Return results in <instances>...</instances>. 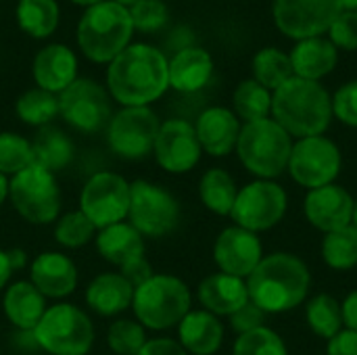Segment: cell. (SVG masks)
Wrapping results in <instances>:
<instances>
[{
  "label": "cell",
  "instance_id": "1",
  "mask_svg": "<svg viewBox=\"0 0 357 355\" xmlns=\"http://www.w3.org/2000/svg\"><path fill=\"white\" fill-rule=\"evenodd\" d=\"M167 61L157 46L130 44L107 65V92L121 107H149L169 88Z\"/></svg>",
  "mask_w": 357,
  "mask_h": 355
},
{
  "label": "cell",
  "instance_id": "2",
  "mask_svg": "<svg viewBox=\"0 0 357 355\" xmlns=\"http://www.w3.org/2000/svg\"><path fill=\"white\" fill-rule=\"evenodd\" d=\"M245 282L249 299L259 310L266 314H287L307 301L312 274L301 257L276 251L264 255Z\"/></svg>",
  "mask_w": 357,
  "mask_h": 355
},
{
  "label": "cell",
  "instance_id": "3",
  "mask_svg": "<svg viewBox=\"0 0 357 355\" xmlns=\"http://www.w3.org/2000/svg\"><path fill=\"white\" fill-rule=\"evenodd\" d=\"M295 140L322 136L333 121V96L320 82L293 75L272 92V115Z\"/></svg>",
  "mask_w": 357,
  "mask_h": 355
},
{
  "label": "cell",
  "instance_id": "4",
  "mask_svg": "<svg viewBox=\"0 0 357 355\" xmlns=\"http://www.w3.org/2000/svg\"><path fill=\"white\" fill-rule=\"evenodd\" d=\"M134 23L130 10L113 0L88 6L75 29L77 46L84 56L98 65H109L132 44Z\"/></svg>",
  "mask_w": 357,
  "mask_h": 355
},
{
  "label": "cell",
  "instance_id": "5",
  "mask_svg": "<svg viewBox=\"0 0 357 355\" xmlns=\"http://www.w3.org/2000/svg\"><path fill=\"white\" fill-rule=\"evenodd\" d=\"M293 138L272 117L243 123L236 155L243 167L257 180H274L287 172Z\"/></svg>",
  "mask_w": 357,
  "mask_h": 355
},
{
  "label": "cell",
  "instance_id": "6",
  "mask_svg": "<svg viewBox=\"0 0 357 355\" xmlns=\"http://www.w3.org/2000/svg\"><path fill=\"white\" fill-rule=\"evenodd\" d=\"M190 291L184 280L172 274H153L144 285L134 289V316L151 331L178 326L190 312Z\"/></svg>",
  "mask_w": 357,
  "mask_h": 355
},
{
  "label": "cell",
  "instance_id": "7",
  "mask_svg": "<svg viewBox=\"0 0 357 355\" xmlns=\"http://www.w3.org/2000/svg\"><path fill=\"white\" fill-rule=\"evenodd\" d=\"M31 337L50 355H88L94 343V326L79 308L56 303L44 312Z\"/></svg>",
  "mask_w": 357,
  "mask_h": 355
},
{
  "label": "cell",
  "instance_id": "8",
  "mask_svg": "<svg viewBox=\"0 0 357 355\" xmlns=\"http://www.w3.org/2000/svg\"><path fill=\"white\" fill-rule=\"evenodd\" d=\"M8 199L29 224H50L61 213V188L52 172L31 163L8 180Z\"/></svg>",
  "mask_w": 357,
  "mask_h": 355
},
{
  "label": "cell",
  "instance_id": "9",
  "mask_svg": "<svg viewBox=\"0 0 357 355\" xmlns=\"http://www.w3.org/2000/svg\"><path fill=\"white\" fill-rule=\"evenodd\" d=\"M289 209L287 190L274 180H253L238 188L230 218L234 226L261 234L282 222Z\"/></svg>",
  "mask_w": 357,
  "mask_h": 355
},
{
  "label": "cell",
  "instance_id": "10",
  "mask_svg": "<svg viewBox=\"0 0 357 355\" xmlns=\"http://www.w3.org/2000/svg\"><path fill=\"white\" fill-rule=\"evenodd\" d=\"M130 224L151 239L169 234L180 222L178 199L161 184L149 180H136L130 184Z\"/></svg>",
  "mask_w": 357,
  "mask_h": 355
},
{
  "label": "cell",
  "instance_id": "11",
  "mask_svg": "<svg viewBox=\"0 0 357 355\" xmlns=\"http://www.w3.org/2000/svg\"><path fill=\"white\" fill-rule=\"evenodd\" d=\"M343 167V155L335 140L328 136H310L293 142L291 159L287 172L291 178L307 188H320L326 184H335Z\"/></svg>",
  "mask_w": 357,
  "mask_h": 355
},
{
  "label": "cell",
  "instance_id": "12",
  "mask_svg": "<svg viewBox=\"0 0 357 355\" xmlns=\"http://www.w3.org/2000/svg\"><path fill=\"white\" fill-rule=\"evenodd\" d=\"M159 128L161 121L151 107H121L107 126L109 149L128 161L144 159L155 149Z\"/></svg>",
  "mask_w": 357,
  "mask_h": 355
},
{
  "label": "cell",
  "instance_id": "13",
  "mask_svg": "<svg viewBox=\"0 0 357 355\" xmlns=\"http://www.w3.org/2000/svg\"><path fill=\"white\" fill-rule=\"evenodd\" d=\"M59 115L75 130L94 134L109 126L111 94L90 77H77L59 94Z\"/></svg>",
  "mask_w": 357,
  "mask_h": 355
},
{
  "label": "cell",
  "instance_id": "14",
  "mask_svg": "<svg viewBox=\"0 0 357 355\" xmlns=\"http://www.w3.org/2000/svg\"><path fill=\"white\" fill-rule=\"evenodd\" d=\"M79 211L98 230L128 220L130 182L115 172H98L90 176L79 195Z\"/></svg>",
  "mask_w": 357,
  "mask_h": 355
},
{
  "label": "cell",
  "instance_id": "15",
  "mask_svg": "<svg viewBox=\"0 0 357 355\" xmlns=\"http://www.w3.org/2000/svg\"><path fill=\"white\" fill-rule=\"evenodd\" d=\"M341 10V0H274L276 27L297 42L324 36Z\"/></svg>",
  "mask_w": 357,
  "mask_h": 355
},
{
  "label": "cell",
  "instance_id": "16",
  "mask_svg": "<svg viewBox=\"0 0 357 355\" xmlns=\"http://www.w3.org/2000/svg\"><path fill=\"white\" fill-rule=\"evenodd\" d=\"M155 159L169 174H186L201 161L203 149L199 144L195 126L186 119H167L161 123L155 140Z\"/></svg>",
  "mask_w": 357,
  "mask_h": 355
},
{
  "label": "cell",
  "instance_id": "17",
  "mask_svg": "<svg viewBox=\"0 0 357 355\" xmlns=\"http://www.w3.org/2000/svg\"><path fill=\"white\" fill-rule=\"evenodd\" d=\"M213 259L220 272L247 280L264 259L261 239L241 226H228L215 239Z\"/></svg>",
  "mask_w": 357,
  "mask_h": 355
},
{
  "label": "cell",
  "instance_id": "18",
  "mask_svg": "<svg viewBox=\"0 0 357 355\" xmlns=\"http://www.w3.org/2000/svg\"><path fill=\"white\" fill-rule=\"evenodd\" d=\"M356 199L341 184H326L314 190H307L303 199L305 220L320 232L328 234L354 224Z\"/></svg>",
  "mask_w": 357,
  "mask_h": 355
},
{
  "label": "cell",
  "instance_id": "19",
  "mask_svg": "<svg viewBox=\"0 0 357 355\" xmlns=\"http://www.w3.org/2000/svg\"><path fill=\"white\" fill-rule=\"evenodd\" d=\"M241 128L243 121L226 107H209L195 121L199 144L211 157H226L236 151Z\"/></svg>",
  "mask_w": 357,
  "mask_h": 355
},
{
  "label": "cell",
  "instance_id": "20",
  "mask_svg": "<svg viewBox=\"0 0 357 355\" xmlns=\"http://www.w3.org/2000/svg\"><path fill=\"white\" fill-rule=\"evenodd\" d=\"M31 73L38 88L59 96L77 80V56L65 44H46L36 52Z\"/></svg>",
  "mask_w": 357,
  "mask_h": 355
},
{
  "label": "cell",
  "instance_id": "21",
  "mask_svg": "<svg viewBox=\"0 0 357 355\" xmlns=\"http://www.w3.org/2000/svg\"><path fill=\"white\" fill-rule=\"evenodd\" d=\"M29 282L50 299H63L77 287V268L65 253L44 251L29 268Z\"/></svg>",
  "mask_w": 357,
  "mask_h": 355
},
{
  "label": "cell",
  "instance_id": "22",
  "mask_svg": "<svg viewBox=\"0 0 357 355\" xmlns=\"http://www.w3.org/2000/svg\"><path fill=\"white\" fill-rule=\"evenodd\" d=\"M167 71L169 88L182 94H192L209 84L213 75V59L201 46H184L167 61Z\"/></svg>",
  "mask_w": 357,
  "mask_h": 355
},
{
  "label": "cell",
  "instance_id": "23",
  "mask_svg": "<svg viewBox=\"0 0 357 355\" xmlns=\"http://www.w3.org/2000/svg\"><path fill=\"white\" fill-rule=\"evenodd\" d=\"M197 297L205 312L218 318L222 316L230 318L236 310H241L249 301V291L243 278L215 272L199 285Z\"/></svg>",
  "mask_w": 357,
  "mask_h": 355
},
{
  "label": "cell",
  "instance_id": "24",
  "mask_svg": "<svg viewBox=\"0 0 357 355\" xmlns=\"http://www.w3.org/2000/svg\"><path fill=\"white\" fill-rule=\"evenodd\" d=\"M178 343L188 355H215L224 343V324L205 310H190L178 324Z\"/></svg>",
  "mask_w": 357,
  "mask_h": 355
},
{
  "label": "cell",
  "instance_id": "25",
  "mask_svg": "<svg viewBox=\"0 0 357 355\" xmlns=\"http://www.w3.org/2000/svg\"><path fill=\"white\" fill-rule=\"evenodd\" d=\"M289 56L293 65V75L320 82L324 75H328L337 67L339 48L328 38L316 36V38L299 40L289 52Z\"/></svg>",
  "mask_w": 357,
  "mask_h": 355
},
{
  "label": "cell",
  "instance_id": "26",
  "mask_svg": "<svg viewBox=\"0 0 357 355\" xmlns=\"http://www.w3.org/2000/svg\"><path fill=\"white\" fill-rule=\"evenodd\" d=\"M4 314L8 322L19 328L21 333H33L38 322L42 320L46 308V297L29 282V280H19L13 282L2 299Z\"/></svg>",
  "mask_w": 357,
  "mask_h": 355
},
{
  "label": "cell",
  "instance_id": "27",
  "mask_svg": "<svg viewBox=\"0 0 357 355\" xmlns=\"http://www.w3.org/2000/svg\"><path fill=\"white\" fill-rule=\"evenodd\" d=\"M134 287L117 272L96 276L86 289V303L98 316H117L132 305Z\"/></svg>",
  "mask_w": 357,
  "mask_h": 355
},
{
  "label": "cell",
  "instance_id": "28",
  "mask_svg": "<svg viewBox=\"0 0 357 355\" xmlns=\"http://www.w3.org/2000/svg\"><path fill=\"white\" fill-rule=\"evenodd\" d=\"M94 241L100 257L119 268L144 255V236L130 222H119L100 228Z\"/></svg>",
  "mask_w": 357,
  "mask_h": 355
},
{
  "label": "cell",
  "instance_id": "29",
  "mask_svg": "<svg viewBox=\"0 0 357 355\" xmlns=\"http://www.w3.org/2000/svg\"><path fill=\"white\" fill-rule=\"evenodd\" d=\"M31 153H33L36 165L54 174L59 169H65L71 163L73 142L63 130H59L54 126H44L38 130V134L31 142Z\"/></svg>",
  "mask_w": 357,
  "mask_h": 355
},
{
  "label": "cell",
  "instance_id": "30",
  "mask_svg": "<svg viewBox=\"0 0 357 355\" xmlns=\"http://www.w3.org/2000/svg\"><path fill=\"white\" fill-rule=\"evenodd\" d=\"M15 19L21 31L36 40H44L59 27L61 10L56 0H19Z\"/></svg>",
  "mask_w": 357,
  "mask_h": 355
},
{
  "label": "cell",
  "instance_id": "31",
  "mask_svg": "<svg viewBox=\"0 0 357 355\" xmlns=\"http://www.w3.org/2000/svg\"><path fill=\"white\" fill-rule=\"evenodd\" d=\"M238 195V186L234 178L222 169V167H211L201 176L199 182V197L201 203L215 216H230L234 201Z\"/></svg>",
  "mask_w": 357,
  "mask_h": 355
},
{
  "label": "cell",
  "instance_id": "32",
  "mask_svg": "<svg viewBox=\"0 0 357 355\" xmlns=\"http://www.w3.org/2000/svg\"><path fill=\"white\" fill-rule=\"evenodd\" d=\"M305 320H307L310 331L316 337L331 341L335 335H339L343 331L341 301L328 293H320V295L312 297L305 303Z\"/></svg>",
  "mask_w": 357,
  "mask_h": 355
},
{
  "label": "cell",
  "instance_id": "33",
  "mask_svg": "<svg viewBox=\"0 0 357 355\" xmlns=\"http://www.w3.org/2000/svg\"><path fill=\"white\" fill-rule=\"evenodd\" d=\"M234 113L243 123L268 119L272 115V92L253 77L243 80L232 94Z\"/></svg>",
  "mask_w": 357,
  "mask_h": 355
},
{
  "label": "cell",
  "instance_id": "34",
  "mask_svg": "<svg viewBox=\"0 0 357 355\" xmlns=\"http://www.w3.org/2000/svg\"><path fill=\"white\" fill-rule=\"evenodd\" d=\"M322 259L335 272H349L357 266V228H347L324 234L322 239Z\"/></svg>",
  "mask_w": 357,
  "mask_h": 355
},
{
  "label": "cell",
  "instance_id": "35",
  "mask_svg": "<svg viewBox=\"0 0 357 355\" xmlns=\"http://www.w3.org/2000/svg\"><path fill=\"white\" fill-rule=\"evenodd\" d=\"M15 111L23 123L33 128H44L50 126V121L59 115V96L38 86L29 88L17 98Z\"/></svg>",
  "mask_w": 357,
  "mask_h": 355
},
{
  "label": "cell",
  "instance_id": "36",
  "mask_svg": "<svg viewBox=\"0 0 357 355\" xmlns=\"http://www.w3.org/2000/svg\"><path fill=\"white\" fill-rule=\"evenodd\" d=\"M293 77V65L291 56L282 52L280 48L268 46L255 52L253 56V80L266 86L270 92L280 88L284 82Z\"/></svg>",
  "mask_w": 357,
  "mask_h": 355
},
{
  "label": "cell",
  "instance_id": "37",
  "mask_svg": "<svg viewBox=\"0 0 357 355\" xmlns=\"http://www.w3.org/2000/svg\"><path fill=\"white\" fill-rule=\"evenodd\" d=\"M98 228L77 209L61 216L54 226V239L65 249H79L96 236Z\"/></svg>",
  "mask_w": 357,
  "mask_h": 355
},
{
  "label": "cell",
  "instance_id": "38",
  "mask_svg": "<svg viewBox=\"0 0 357 355\" xmlns=\"http://www.w3.org/2000/svg\"><path fill=\"white\" fill-rule=\"evenodd\" d=\"M31 163V142L15 132H0V174L15 176Z\"/></svg>",
  "mask_w": 357,
  "mask_h": 355
},
{
  "label": "cell",
  "instance_id": "39",
  "mask_svg": "<svg viewBox=\"0 0 357 355\" xmlns=\"http://www.w3.org/2000/svg\"><path fill=\"white\" fill-rule=\"evenodd\" d=\"M232 355H289L282 337L270 326L238 335L232 347Z\"/></svg>",
  "mask_w": 357,
  "mask_h": 355
},
{
  "label": "cell",
  "instance_id": "40",
  "mask_svg": "<svg viewBox=\"0 0 357 355\" xmlns=\"http://www.w3.org/2000/svg\"><path fill=\"white\" fill-rule=\"evenodd\" d=\"M146 341L144 326L138 320H115L107 333V343L115 355H138Z\"/></svg>",
  "mask_w": 357,
  "mask_h": 355
},
{
  "label": "cell",
  "instance_id": "41",
  "mask_svg": "<svg viewBox=\"0 0 357 355\" xmlns=\"http://www.w3.org/2000/svg\"><path fill=\"white\" fill-rule=\"evenodd\" d=\"M128 10L134 23V31H142V33L159 31L161 27H165L169 19V8L163 0H138Z\"/></svg>",
  "mask_w": 357,
  "mask_h": 355
},
{
  "label": "cell",
  "instance_id": "42",
  "mask_svg": "<svg viewBox=\"0 0 357 355\" xmlns=\"http://www.w3.org/2000/svg\"><path fill=\"white\" fill-rule=\"evenodd\" d=\"M328 40L343 50H357V13L341 10L328 29Z\"/></svg>",
  "mask_w": 357,
  "mask_h": 355
},
{
  "label": "cell",
  "instance_id": "43",
  "mask_svg": "<svg viewBox=\"0 0 357 355\" xmlns=\"http://www.w3.org/2000/svg\"><path fill=\"white\" fill-rule=\"evenodd\" d=\"M333 117L341 123L357 128V80L341 86L333 96Z\"/></svg>",
  "mask_w": 357,
  "mask_h": 355
},
{
  "label": "cell",
  "instance_id": "44",
  "mask_svg": "<svg viewBox=\"0 0 357 355\" xmlns=\"http://www.w3.org/2000/svg\"><path fill=\"white\" fill-rule=\"evenodd\" d=\"M266 312L259 310L251 299L241 308L236 310L232 316H230V326L236 335H245V333H251V331H257L261 326H266Z\"/></svg>",
  "mask_w": 357,
  "mask_h": 355
},
{
  "label": "cell",
  "instance_id": "45",
  "mask_svg": "<svg viewBox=\"0 0 357 355\" xmlns=\"http://www.w3.org/2000/svg\"><path fill=\"white\" fill-rule=\"evenodd\" d=\"M153 274H155V272H153V268H151V264L146 262L144 255H142V257H136V259H132V262H128L126 266H121V276H123L134 289H138L140 285H144Z\"/></svg>",
  "mask_w": 357,
  "mask_h": 355
},
{
  "label": "cell",
  "instance_id": "46",
  "mask_svg": "<svg viewBox=\"0 0 357 355\" xmlns=\"http://www.w3.org/2000/svg\"><path fill=\"white\" fill-rule=\"evenodd\" d=\"M326 355H357V331L343 328L331 341H326Z\"/></svg>",
  "mask_w": 357,
  "mask_h": 355
},
{
  "label": "cell",
  "instance_id": "47",
  "mask_svg": "<svg viewBox=\"0 0 357 355\" xmlns=\"http://www.w3.org/2000/svg\"><path fill=\"white\" fill-rule=\"evenodd\" d=\"M23 266H25V253L21 249H13V251L0 249V289H4L13 272Z\"/></svg>",
  "mask_w": 357,
  "mask_h": 355
},
{
  "label": "cell",
  "instance_id": "48",
  "mask_svg": "<svg viewBox=\"0 0 357 355\" xmlns=\"http://www.w3.org/2000/svg\"><path fill=\"white\" fill-rule=\"evenodd\" d=\"M138 355H188L186 349L174 341V339H167V337H159V339H149L144 343V347L138 352Z\"/></svg>",
  "mask_w": 357,
  "mask_h": 355
},
{
  "label": "cell",
  "instance_id": "49",
  "mask_svg": "<svg viewBox=\"0 0 357 355\" xmlns=\"http://www.w3.org/2000/svg\"><path fill=\"white\" fill-rule=\"evenodd\" d=\"M343 312V328L357 331V289H354L341 303Z\"/></svg>",
  "mask_w": 357,
  "mask_h": 355
},
{
  "label": "cell",
  "instance_id": "50",
  "mask_svg": "<svg viewBox=\"0 0 357 355\" xmlns=\"http://www.w3.org/2000/svg\"><path fill=\"white\" fill-rule=\"evenodd\" d=\"M6 197H8V180H6V176L0 174V205L4 203Z\"/></svg>",
  "mask_w": 357,
  "mask_h": 355
},
{
  "label": "cell",
  "instance_id": "51",
  "mask_svg": "<svg viewBox=\"0 0 357 355\" xmlns=\"http://www.w3.org/2000/svg\"><path fill=\"white\" fill-rule=\"evenodd\" d=\"M73 4H77V6H84V8H88V6H94V4H98V2H102V0H71Z\"/></svg>",
  "mask_w": 357,
  "mask_h": 355
},
{
  "label": "cell",
  "instance_id": "52",
  "mask_svg": "<svg viewBox=\"0 0 357 355\" xmlns=\"http://www.w3.org/2000/svg\"><path fill=\"white\" fill-rule=\"evenodd\" d=\"M345 10H356L357 13V0H341Z\"/></svg>",
  "mask_w": 357,
  "mask_h": 355
},
{
  "label": "cell",
  "instance_id": "53",
  "mask_svg": "<svg viewBox=\"0 0 357 355\" xmlns=\"http://www.w3.org/2000/svg\"><path fill=\"white\" fill-rule=\"evenodd\" d=\"M113 2H117V4H121V6H126V8H130V6H134L138 0H113Z\"/></svg>",
  "mask_w": 357,
  "mask_h": 355
},
{
  "label": "cell",
  "instance_id": "54",
  "mask_svg": "<svg viewBox=\"0 0 357 355\" xmlns=\"http://www.w3.org/2000/svg\"><path fill=\"white\" fill-rule=\"evenodd\" d=\"M354 226L357 228V199H356V209H354Z\"/></svg>",
  "mask_w": 357,
  "mask_h": 355
}]
</instances>
